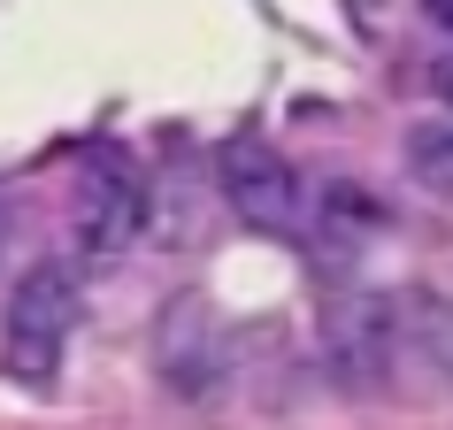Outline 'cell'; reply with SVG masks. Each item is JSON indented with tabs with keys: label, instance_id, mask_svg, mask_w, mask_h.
I'll use <instances>...</instances> for the list:
<instances>
[{
	"label": "cell",
	"instance_id": "cell-1",
	"mask_svg": "<svg viewBox=\"0 0 453 430\" xmlns=\"http://www.w3.org/2000/svg\"><path fill=\"white\" fill-rule=\"evenodd\" d=\"M215 185L231 200L246 231H262V239H300L308 231V185H300V169L285 162V146L262 139V131H231L223 154H215Z\"/></svg>",
	"mask_w": 453,
	"mask_h": 430
},
{
	"label": "cell",
	"instance_id": "cell-2",
	"mask_svg": "<svg viewBox=\"0 0 453 430\" xmlns=\"http://www.w3.org/2000/svg\"><path fill=\"white\" fill-rule=\"evenodd\" d=\"M70 331H77V277L62 262H39L8 300V369L24 384H54Z\"/></svg>",
	"mask_w": 453,
	"mask_h": 430
},
{
	"label": "cell",
	"instance_id": "cell-3",
	"mask_svg": "<svg viewBox=\"0 0 453 430\" xmlns=\"http://www.w3.org/2000/svg\"><path fill=\"white\" fill-rule=\"evenodd\" d=\"M323 354H331L346 392H384L392 384V361H400L392 308H384L377 292H338V300H323Z\"/></svg>",
	"mask_w": 453,
	"mask_h": 430
},
{
	"label": "cell",
	"instance_id": "cell-4",
	"mask_svg": "<svg viewBox=\"0 0 453 430\" xmlns=\"http://www.w3.org/2000/svg\"><path fill=\"white\" fill-rule=\"evenodd\" d=\"M154 369H162V384L177 392V400H208L215 384H223V323H215V308L200 300V292H177L162 308V323H154Z\"/></svg>",
	"mask_w": 453,
	"mask_h": 430
},
{
	"label": "cell",
	"instance_id": "cell-5",
	"mask_svg": "<svg viewBox=\"0 0 453 430\" xmlns=\"http://www.w3.org/2000/svg\"><path fill=\"white\" fill-rule=\"evenodd\" d=\"M139 223H146V185H131L123 169H100L93 185L77 192V239L93 254H123L139 239Z\"/></svg>",
	"mask_w": 453,
	"mask_h": 430
},
{
	"label": "cell",
	"instance_id": "cell-6",
	"mask_svg": "<svg viewBox=\"0 0 453 430\" xmlns=\"http://www.w3.org/2000/svg\"><path fill=\"white\" fill-rule=\"evenodd\" d=\"M407 169H415V185L453 192V108L446 116H423L407 131Z\"/></svg>",
	"mask_w": 453,
	"mask_h": 430
},
{
	"label": "cell",
	"instance_id": "cell-7",
	"mask_svg": "<svg viewBox=\"0 0 453 430\" xmlns=\"http://www.w3.org/2000/svg\"><path fill=\"white\" fill-rule=\"evenodd\" d=\"M423 8H430V16H438V24L453 31V0H423Z\"/></svg>",
	"mask_w": 453,
	"mask_h": 430
},
{
	"label": "cell",
	"instance_id": "cell-8",
	"mask_svg": "<svg viewBox=\"0 0 453 430\" xmlns=\"http://www.w3.org/2000/svg\"><path fill=\"white\" fill-rule=\"evenodd\" d=\"M446 100H453V62H446Z\"/></svg>",
	"mask_w": 453,
	"mask_h": 430
}]
</instances>
